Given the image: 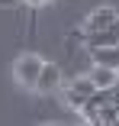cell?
<instances>
[{"label":"cell","instance_id":"8","mask_svg":"<svg viewBox=\"0 0 119 126\" xmlns=\"http://www.w3.org/2000/svg\"><path fill=\"white\" fill-rule=\"evenodd\" d=\"M29 3H36V7H39V3H45V0H29Z\"/></svg>","mask_w":119,"mask_h":126},{"label":"cell","instance_id":"7","mask_svg":"<svg viewBox=\"0 0 119 126\" xmlns=\"http://www.w3.org/2000/svg\"><path fill=\"white\" fill-rule=\"evenodd\" d=\"M87 78H90L93 84H97V91H106V87H113V84L119 81V71H113V68H103V65H90Z\"/></svg>","mask_w":119,"mask_h":126},{"label":"cell","instance_id":"4","mask_svg":"<svg viewBox=\"0 0 119 126\" xmlns=\"http://www.w3.org/2000/svg\"><path fill=\"white\" fill-rule=\"evenodd\" d=\"M84 45L87 48H106V45H119V23H113V26L106 29H97V32H84Z\"/></svg>","mask_w":119,"mask_h":126},{"label":"cell","instance_id":"6","mask_svg":"<svg viewBox=\"0 0 119 126\" xmlns=\"http://www.w3.org/2000/svg\"><path fill=\"white\" fill-rule=\"evenodd\" d=\"M90 52V65H103L119 71V45H106V48H87Z\"/></svg>","mask_w":119,"mask_h":126},{"label":"cell","instance_id":"3","mask_svg":"<svg viewBox=\"0 0 119 126\" xmlns=\"http://www.w3.org/2000/svg\"><path fill=\"white\" fill-rule=\"evenodd\" d=\"M36 91H39V94H55V91H61V65L45 62V68H42V74H39Z\"/></svg>","mask_w":119,"mask_h":126},{"label":"cell","instance_id":"1","mask_svg":"<svg viewBox=\"0 0 119 126\" xmlns=\"http://www.w3.org/2000/svg\"><path fill=\"white\" fill-rule=\"evenodd\" d=\"M42 68H45V58H39L36 52H26V55H19V58H16V65H13V78H16V84H19V87L36 91Z\"/></svg>","mask_w":119,"mask_h":126},{"label":"cell","instance_id":"5","mask_svg":"<svg viewBox=\"0 0 119 126\" xmlns=\"http://www.w3.org/2000/svg\"><path fill=\"white\" fill-rule=\"evenodd\" d=\"M113 23H119V13L113 10V7H97L90 16H87V23H84V32H97V29H106V26H113Z\"/></svg>","mask_w":119,"mask_h":126},{"label":"cell","instance_id":"2","mask_svg":"<svg viewBox=\"0 0 119 126\" xmlns=\"http://www.w3.org/2000/svg\"><path fill=\"white\" fill-rule=\"evenodd\" d=\"M97 94V84H93L87 74H81V78H74V81H68L64 87H61V97H64V104L68 107H74V110H81L87 100Z\"/></svg>","mask_w":119,"mask_h":126},{"label":"cell","instance_id":"9","mask_svg":"<svg viewBox=\"0 0 119 126\" xmlns=\"http://www.w3.org/2000/svg\"><path fill=\"white\" fill-rule=\"evenodd\" d=\"M42 126H61V123H42Z\"/></svg>","mask_w":119,"mask_h":126}]
</instances>
